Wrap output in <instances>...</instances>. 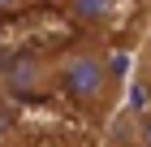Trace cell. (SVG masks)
Instances as JSON below:
<instances>
[{
  "instance_id": "7a4b0ae2",
  "label": "cell",
  "mask_w": 151,
  "mask_h": 147,
  "mask_svg": "<svg viewBox=\"0 0 151 147\" xmlns=\"http://www.w3.org/2000/svg\"><path fill=\"white\" fill-rule=\"evenodd\" d=\"M0 87L9 91L17 104L60 95V52L35 48V43L9 48L4 61H0Z\"/></svg>"
},
{
  "instance_id": "8992f818",
  "label": "cell",
  "mask_w": 151,
  "mask_h": 147,
  "mask_svg": "<svg viewBox=\"0 0 151 147\" xmlns=\"http://www.w3.org/2000/svg\"><path fill=\"white\" fill-rule=\"evenodd\" d=\"M52 147H86V143H78V138H65V143H52Z\"/></svg>"
},
{
  "instance_id": "3957f363",
  "label": "cell",
  "mask_w": 151,
  "mask_h": 147,
  "mask_svg": "<svg viewBox=\"0 0 151 147\" xmlns=\"http://www.w3.org/2000/svg\"><path fill=\"white\" fill-rule=\"evenodd\" d=\"M60 13L86 35H108L121 17H125V0H56Z\"/></svg>"
},
{
  "instance_id": "277c9868",
  "label": "cell",
  "mask_w": 151,
  "mask_h": 147,
  "mask_svg": "<svg viewBox=\"0 0 151 147\" xmlns=\"http://www.w3.org/2000/svg\"><path fill=\"white\" fill-rule=\"evenodd\" d=\"M17 130H22V108H17V100H13L9 91L0 87V147L13 143Z\"/></svg>"
},
{
  "instance_id": "6da1fadb",
  "label": "cell",
  "mask_w": 151,
  "mask_h": 147,
  "mask_svg": "<svg viewBox=\"0 0 151 147\" xmlns=\"http://www.w3.org/2000/svg\"><path fill=\"white\" fill-rule=\"evenodd\" d=\"M60 100L73 104L86 121H104L121 100V56L99 39L86 35L60 48Z\"/></svg>"
},
{
  "instance_id": "5b68a950",
  "label": "cell",
  "mask_w": 151,
  "mask_h": 147,
  "mask_svg": "<svg viewBox=\"0 0 151 147\" xmlns=\"http://www.w3.org/2000/svg\"><path fill=\"white\" fill-rule=\"evenodd\" d=\"M39 4H47V0H0V17H22V13L39 9Z\"/></svg>"
},
{
  "instance_id": "52a82bcc",
  "label": "cell",
  "mask_w": 151,
  "mask_h": 147,
  "mask_svg": "<svg viewBox=\"0 0 151 147\" xmlns=\"http://www.w3.org/2000/svg\"><path fill=\"white\" fill-rule=\"evenodd\" d=\"M4 52H9V48H0V61H4Z\"/></svg>"
}]
</instances>
